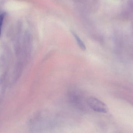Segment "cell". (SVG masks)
<instances>
[{
    "label": "cell",
    "instance_id": "obj_1",
    "mask_svg": "<svg viewBox=\"0 0 133 133\" xmlns=\"http://www.w3.org/2000/svg\"><path fill=\"white\" fill-rule=\"evenodd\" d=\"M87 103L93 110L98 112L105 113L108 111V108L105 104L98 99L89 97L87 99Z\"/></svg>",
    "mask_w": 133,
    "mask_h": 133
},
{
    "label": "cell",
    "instance_id": "obj_2",
    "mask_svg": "<svg viewBox=\"0 0 133 133\" xmlns=\"http://www.w3.org/2000/svg\"><path fill=\"white\" fill-rule=\"evenodd\" d=\"M73 35L74 36L75 38V39H76L77 43L79 47H80L81 49L82 50H85V49H86V47H85V45L84 43H83L81 39L80 38H79L75 33H74V32H73Z\"/></svg>",
    "mask_w": 133,
    "mask_h": 133
}]
</instances>
